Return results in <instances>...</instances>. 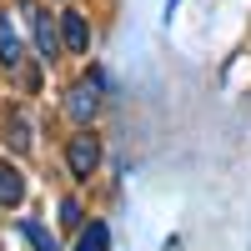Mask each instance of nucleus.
I'll use <instances>...</instances> for the list:
<instances>
[{
	"label": "nucleus",
	"instance_id": "obj_4",
	"mask_svg": "<svg viewBox=\"0 0 251 251\" xmlns=\"http://www.w3.org/2000/svg\"><path fill=\"white\" fill-rule=\"evenodd\" d=\"M30 30H35V50H40V60H55V55H60V35H55V25H50L46 10H30Z\"/></svg>",
	"mask_w": 251,
	"mask_h": 251
},
{
	"label": "nucleus",
	"instance_id": "obj_7",
	"mask_svg": "<svg viewBox=\"0 0 251 251\" xmlns=\"http://www.w3.org/2000/svg\"><path fill=\"white\" fill-rule=\"evenodd\" d=\"M75 251H111V226H106V221L80 226V241H75Z\"/></svg>",
	"mask_w": 251,
	"mask_h": 251
},
{
	"label": "nucleus",
	"instance_id": "obj_9",
	"mask_svg": "<svg viewBox=\"0 0 251 251\" xmlns=\"http://www.w3.org/2000/svg\"><path fill=\"white\" fill-rule=\"evenodd\" d=\"M5 141H10V151H30V121L25 116H10L5 121Z\"/></svg>",
	"mask_w": 251,
	"mask_h": 251
},
{
	"label": "nucleus",
	"instance_id": "obj_6",
	"mask_svg": "<svg viewBox=\"0 0 251 251\" xmlns=\"http://www.w3.org/2000/svg\"><path fill=\"white\" fill-rule=\"evenodd\" d=\"M20 60H25V55H20V35H15L10 10H5V15H0V66H5V71H15Z\"/></svg>",
	"mask_w": 251,
	"mask_h": 251
},
{
	"label": "nucleus",
	"instance_id": "obj_1",
	"mask_svg": "<svg viewBox=\"0 0 251 251\" xmlns=\"http://www.w3.org/2000/svg\"><path fill=\"white\" fill-rule=\"evenodd\" d=\"M66 171L75 181H91L100 171V136H96V126H75V136L66 141Z\"/></svg>",
	"mask_w": 251,
	"mask_h": 251
},
{
	"label": "nucleus",
	"instance_id": "obj_3",
	"mask_svg": "<svg viewBox=\"0 0 251 251\" xmlns=\"http://www.w3.org/2000/svg\"><path fill=\"white\" fill-rule=\"evenodd\" d=\"M55 35H60V46H66L71 55H80V50L91 46V20H86V10H75V5L60 10V30Z\"/></svg>",
	"mask_w": 251,
	"mask_h": 251
},
{
	"label": "nucleus",
	"instance_id": "obj_5",
	"mask_svg": "<svg viewBox=\"0 0 251 251\" xmlns=\"http://www.w3.org/2000/svg\"><path fill=\"white\" fill-rule=\"evenodd\" d=\"M25 201V176L15 161H0V206H20Z\"/></svg>",
	"mask_w": 251,
	"mask_h": 251
},
{
	"label": "nucleus",
	"instance_id": "obj_2",
	"mask_svg": "<svg viewBox=\"0 0 251 251\" xmlns=\"http://www.w3.org/2000/svg\"><path fill=\"white\" fill-rule=\"evenodd\" d=\"M96 111H100V75H91V80H80V86H71V96H66V116H71L75 126H91Z\"/></svg>",
	"mask_w": 251,
	"mask_h": 251
},
{
	"label": "nucleus",
	"instance_id": "obj_10",
	"mask_svg": "<svg viewBox=\"0 0 251 251\" xmlns=\"http://www.w3.org/2000/svg\"><path fill=\"white\" fill-rule=\"evenodd\" d=\"M60 221H66V226H80V221H86L80 201H60Z\"/></svg>",
	"mask_w": 251,
	"mask_h": 251
},
{
	"label": "nucleus",
	"instance_id": "obj_8",
	"mask_svg": "<svg viewBox=\"0 0 251 251\" xmlns=\"http://www.w3.org/2000/svg\"><path fill=\"white\" fill-rule=\"evenodd\" d=\"M20 236H25L35 251H60V246H55V236H50V231H46V226H40L35 216H20Z\"/></svg>",
	"mask_w": 251,
	"mask_h": 251
}]
</instances>
